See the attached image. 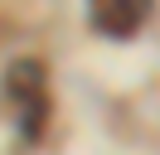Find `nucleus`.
I'll use <instances>...</instances> for the list:
<instances>
[{"label": "nucleus", "instance_id": "nucleus-1", "mask_svg": "<svg viewBox=\"0 0 160 155\" xmlns=\"http://www.w3.org/2000/svg\"><path fill=\"white\" fill-rule=\"evenodd\" d=\"M146 10H150V0H92V24H97L102 34L126 39V34L141 29Z\"/></svg>", "mask_w": 160, "mask_h": 155}, {"label": "nucleus", "instance_id": "nucleus-2", "mask_svg": "<svg viewBox=\"0 0 160 155\" xmlns=\"http://www.w3.org/2000/svg\"><path fill=\"white\" fill-rule=\"evenodd\" d=\"M39 87H44V63L39 58H20V63H10V73H5V97L10 102H39Z\"/></svg>", "mask_w": 160, "mask_h": 155}]
</instances>
